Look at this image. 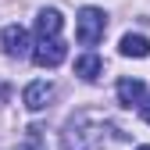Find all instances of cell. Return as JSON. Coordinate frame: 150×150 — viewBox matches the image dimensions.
Segmentation results:
<instances>
[{
  "mask_svg": "<svg viewBox=\"0 0 150 150\" xmlns=\"http://www.w3.org/2000/svg\"><path fill=\"white\" fill-rule=\"evenodd\" d=\"M50 100H54V82H47V79L29 82V86H25V93H22V104H25L29 111H43Z\"/></svg>",
  "mask_w": 150,
  "mask_h": 150,
  "instance_id": "cell-5",
  "label": "cell"
},
{
  "mask_svg": "<svg viewBox=\"0 0 150 150\" xmlns=\"http://www.w3.org/2000/svg\"><path fill=\"white\" fill-rule=\"evenodd\" d=\"M139 115H143V122L150 125V100H143V104H139Z\"/></svg>",
  "mask_w": 150,
  "mask_h": 150,
  "instance_id": "cell-11",
  "label": "cell"
},
{
  "mask_svg": "<svg viewBox=\"0 0 150 150\" xmlns=\"http://www.w3.org/2000/svg\"><path fill=\"white\" fill-rule=\"evenodd\" d=\"M68 57V47L61 43V36H40V43L32 47V61L40 68H57Z\"/></svg>",
  "mask_w": 150,
  "mask_h": 150,
  "instance_id": "cell-3",
  "label": "cell"
},
{
  "mask_svg": "<svg viewBox=\"0 0 150 150\" xmlns=\"http://www.w3.org/2000/svg\"><path fill=\"white\" fill-rule=\"evenodd\" d=\"M25 150H43V129H25Z\"/></svg>",
  "mask_w": 150,
  "mask_h": 150,
  "instance_id": "cell-10",
  "label": "cell"
},
{
  "mask_svg": "<svg viewBox=\"0 0 150 150\" xmlns=\"http://www.w3.org/2000/svg\"><path fill=\"white\" fill-rule=\"evenodd\" d=\"M107 122L82 111V115H75L64 129V150H104V139H107Z\"/></svg>",
  "mask_w": 150,
  "mask_h": 150,
  "instance_id": "cell-1",
  "label": "cell"
},
{
  "mask_svg": "<svg viewBox=\"0 0 150 150\" xmlns=\"http://www.w3.org/2000/svg\"><path fill=\"white\" fill-rule=\"evenodd\" d=\"M118 50H122V57H146L150 54V40L139 36V32H129V36H122Z\"/></svg>",
  "mask_w": 150,
  "mask_h": 150,
  "instance_id": "cell-7",
  "label": "cell"
},
{
  "mask_svg": "<svg viewBox=\"0 0 150 150\" xmlns=\"http://www.w3.org/2000/svg\"><path fill=\"white\" fill-rule=\"evenodd\" d=\"M0 54H7V57H25V54H32L29 32H25L22 25H7V29H0Z\"/></svg>",
  "mask_w": 150,
  "mask_h": 150,
  "instance_id": "cell-4",
  "label": "cell"
},
{
  "mask_svg": "<svg viewBox=\"0 0 150 150\" xmlns=\"http://www.w3.org/2000/svg\"><path fill=\"white\" fill-rule=\"evenodd\" d=\"M104 29H107V14L100 7H82L75 18V40L82 47H97L104 40Z\"/></svg>",
  "mask_w": 150,
  "mask_h": 150,
  "instance_id": "cell-2",
  "label": "cell"
},
{
  "mask_svg": "<svg viewBox=\"0 0 150 150\" xmlns=\"http://www.w3.org/2000/svg\"><path fill=\"white\" fill-rule=\"evenodd\" d=\"M143 82L139 79H118V104H125V107H132V104H143Z\"/></svg>",
  "mask_w": 150,
  "mask_h": 150,
  "instance_id": "cell-6",
  "label": "cell"
},
{
  "mask_svg": "<svg viewBox=\"0 0 150 150\" xmlns=\"http://www.w3.org/2000/svg\"><path fill=\"white\" fill-rule=\"evenodd\" d=\"M136 150H150V146H136Z\"/></svg>",
  "mask_w": 150,
  "mask_h": 150,
  "instance_id": "cell-12",
  "label": "cell"
},
{
  "mask_svg": "<svg viewBox=\"0 0 150 150\" xmlns=\"http://www.w3.org/2000/svg\"><path fill=\"white\" fill-rule=\"evenodd\" d=\"M61 25H64V18H61V11H54V7H43L40 14H36V32H40V36H57Z\"/></svg>",
  "mask_w": 150,
  "mask_h": 150,
  "instance_id": "cell-8",
  "label": "cell"
},
{
  "mask_svg": "<svg viewBox=\"0 0 150 150\" xmlns=\"http://www.w3.org/2000/svg\"><path fill=\"white\" fill-rule=\"evenodd\" d=\"M100 71H104V61L97 57V54H82V57H75V75H79V79L93 82V79H100Z\"/></svg>",
  "mask_w": 150,
  "mask_h": 150,
  "instance_id": "cell-9",
  "label": "cell"
}]
</instances>
